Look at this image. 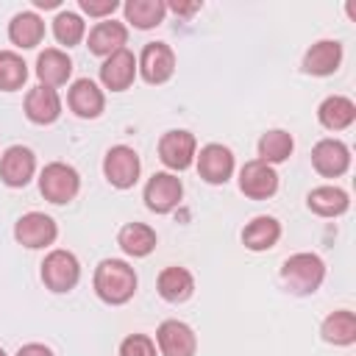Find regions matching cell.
<instances>
[{"label":"cell","mask_w":356,"mask_h":356,"mask_svg":"<svg viewBox=\"0 0 356 356\" xmlns=\"http://www.w3.org/2000/svg\"><path fill=\"white\" fill-rule=\"evenodd\" d=\"M184 197V184L172 172H156L145 184V206L156 214H170Z\"/></svg>","instance_id":"obj_7"},{"label":"cell","mask_w":356,"mask_h":356,"mask_svg":"<svg viewBox=\"0 0 356 356\" xmlns=\"http://www.w3.org/2000/svg\"><path fill=\"white\" fill-rule=\"evenodd\" d=\"M81 189V178L78 170L64 164V161H50L42 172H39V192L44 195V200L50 203H70Z\"/></svg>","instance_id":"obj_3"},{"label":"cell","mask_w":356,"mask_h":356,"mask_svg":"<svg viewBox=\"0 0 356 356\" xmlns=\"http://www.w3.org/2000/svg\"><path fill=\"white\" fill-rule=\"evenodd\" d=\"M197 172L206 184H225L234 172V153L225 145H206L197 153Z\"/></svg>","instance_id":"obj_14"},{"label":"cell","mask_w":356,"mask_h":356,"mask_svg":"<svg viewBox=\"0 0 356 356\" xmlns=\"http://www.w3.org/2000/svg\"><path fill=\"white\" fill-rule=\"evenodd\" d=\"M122 11H125V22H131L139 31H147L164 19L167 6L161 0H128L122 6Z\"/></svg>","instance_id":"obj_28"},{"label":"cell","mask_w":356,"mask_h":356,"mask_svg":"<svg viewBox=\"0 0 356 356\" xmlns=\"http://www.w3.org/2000/svg\"><path fill=\"white\" fill-rule=\"evenodd\" d=\"M139 170H142V161L136 150L128 145H114L103 159V172L108 184L117 189H131L139 181Z\"/></svg>","instance_id":"obj_5"},{"label":"cell","mask_w":356,"mask_h":356,"mask_svg":"<svg viewBox=\"0 0 356 356\" xmlns=\"http://www.w3.org/2000/svg\"><path fill=\"white\" fill-rule=\"evenodd\" d=\"M156 345L161 356H195L197 337L195 331L181 320H164L156 331Z\"/></svg>","instance_id":"obj_12"},{"label":"cell","mask_w":356,"mask_h":356,"mask_svg":"<svg viewBox=\"0 0 356 356\" xmlns=\"http://www.w3.org/2000/svg\"><path fill=\"white\" fill-rule=\"evenodd\" d=\"M8 39L22 47V50H31L36 47L42 39H44V22L36 11H19L14 14V19L8 22Z\"/></svg>","instance_id":"obj_22"},{"label":"cell","mask_w":356,"mask_h":356,"mask_svg":"<svg viewBox=\"0 0 356 356\" xmlns=\"http://www.w3.org/2000/svg\"><path fill=\"white\" fill-rule=\"evenodd\" d=\"M125 42H128V28H125L122 22H114V19L97 22V25L89 31V39H86L89 50H92L95 56H103V58H108L111 53L122 50Z\"/></svg>","instance_id":"obj_20"},{"label":"cell","mask_w":356,"mask_h":356,"mask_svg":"<svg viewBox=\"0 0 356 356\" xmlns=\"http://www.w3.org/2000/svg\"><path fill=\"white\" fill-rule=\"evenodd\" d=\"M81 278V264L70 250H50L42 261V281L50 292H70Z\"/></svg>","instance_id":"obj_4"},{"label":"cell","mask_w":356,"mask_h":356,"mask_svg":"<svg viewBox=\"0 0 356 356\" xmlns=\"http://www.w3.org/2000/svg\"><path fill=\"white\" fill-rule=\"evenodd\" d=\"M239 189L250 200H267L278 189V172L259 159L245 161V167L239 170Z\"/></svg>","instance_id":"obj_9"},{"label":"cell","mask_w":356,"mask_h":356,"mask_svg":"<svg viewBox=\"0 0 356 356\" xmlns=\"http://www.w3.org/2000/svg\"><path fill=\"white\" fill-rule=\"evenodd\" d=\"M136 70L147 83H164L175 72V53L167 42H147L139 53Z\"/></svg>","instance_id":"obj_8"},{"label":"cell","mask_w":356,"mask_h":356,"mask_svg":"<svg viewBox=\"0 0 356 356\" xmlns=\"http://www.w3.org/2000/svg\"><path fill=\"white\" fill-rule=\"evenodd\" d=\"M325 278V264L317 253H295L281 267V281L292 295H312Z\"/></svg>","instance_id":"obj_2"},{"label":"cell","mask_w":356,"mask_h":356,"mask_svg":"<svg viewBox=\"0 0 356 356\" xmlns=\"http://www.w3.org/2000/svg\"><path fill=\"white\" fill-rule=\"evenodd\" d=\"M67 103H70V108H72L78 117L95 120V117H100V111H103V106H106V97H103V92H100V86H97L95 81L78 78V81L70 86V92H67Z\"/></svg>","instance_id":"obj_17"},{"label":"cell","mask_w":356,"mask_h":356,"mask_svg":"<svg viewBox=\"0 0 356 356\" xmlns=\"http://www.w3.org/2000/svg\"><path fill=\"white\" fill-rule=\"evenodd\" d=\"M33 6H36V8H56L58 0H33Z\"/></svg>","instance_id":"obj_36"},{"label":"cell","mask_w":356,"mask_h":356,"mask_svg":"<svg viewBox=\"0 0 356 356\" xmlns=\"http://www.w3.org/2000/svg\"><path fill=\"white\" fill-rule=\"evenodd\" d=\"M195 292V278L186 267H164L159 273V295L167 303H181Z\"/></svg>","instance_id":"obj_24"},{"label":"cell","mask_w":356,"mask_h":356,"mask_svg":"<svg viewBox=\"0 0 356 356\" xmlns=\"http://www.w3.org/2000/svg\"><path fill=\"white\" fill-rule=\"evenodd\" d=\"M320 334H323V339L331 342V345H353V342H356V314H353L350 309L331 312V314L323 320Z\"/></svg>","instance_id":"obj_27"},{"label":"cell","mask_w":356,"mask_h":356,"mask_svg":"<svg viewBox=\"0 0 356 356\" xmlns=\"http://www.w3.org/2000/svg\"><path fill=\"white\" fill-rule=\"evenodd\" d=\"M306 203H309V209H312L314 214H320V217H339V214H345L348 206H350L348 192L339 189V186H317V189L309 192Z\"/></svg>","instance_id":"obj_25"},{"label":"cell","mask_w":356,"mask_h":356,"mask_svg":"<svg viewBox=\"0 0 356 356\" xmlns=\"http://www.w3.org/2000/svg\"><path fill=\"white\" fill-rule=\"evenodd\" d=\"M117 6H120L117 0H81V11L89 17H100V19L111 17L117 11Z\"/></svg>","instance_id":"obj_33"},{"label":"cell","mask_w":356,"mask_h":356,"mask_svg":"<svg viewBox=\"0 0 356 356\" xmlns=\"http://www.w3.org/2000/svg\"><path fill=\"white\" fill-rule=\"evenodd\" d=\"M17 356H53V350L47 345H42V342H28V345H22L17 350Z\"/></svg>","instance_id":"obj_34"},{"label":"cell","mask_w":356,"mask_h":356,"mask_svg":"<svg viewBox=\"0 0 356 356\" xmlns=\"http://www.w3.org/2000/svg\"><path fill=\"white\" fill-rule=\"evenodd\" d=\"M83 33H86V25H83V19L75 11H58L56 14V19H53V36L58 39V44L72 47V44H78L83 39Z\"/></svg>","instance_id":"obj_31"},{"label":"cell","mask_w":356,"mask_h":356,"mask_svg":"<svg viewBox=\"0 0 356 356\" xmlns=\"http://www.w3.org/2000/svg\"><path fill=\"white\" fill-rule=\"evenodd\" d=\"M28 81V64L14 50H0V89L17 92Z\"/></svg>","instance_id":"obj_30"},{"label":"cell","mask_w":356,"mask_h":356,"mask_svg":"<svg viewBox=\"0 0 356 356\" xmlns=\"http://www.w3.org/2000/svg\"><path fill=\"white\" fill-rule=\"evenodd\" d=\"M317 117H320V125L323 128H328V131H345L356 120V106L345 95H331V97H325L320 103Z\"/></svg>","instance_id":"obj_21"},{"label":"cell","mask_w":356,"mask_h":356,"mask_svg":"<svg viewBox=\"0 0 356 356\" xmlns=\"http://www.w3.org/2000/svg\"><path fill=\"white\" fill-rule=\"evenodd\" d=\"M120 356H156V342L145 334H131L120 342Z\"/></svg>","instance_id":"obj_32"},{"label":"cell","mask_w":356,"mask_h":356,"mask_svg":"<svg viewBox=\"0 0 356 356\" xmlns=\"http://www.w3.org/2000/svg\"><path fill=\"white\" fill-rule=\"evenodd\" d=\"M197 156V142L189 131H167L159 139V159L170 170H186Z\"/></svg>","instance_id":"obj_10"},{"label":"cell","mask_w":356,"mask_h":356,"mask_svg":"<svg viewBox=\"0 0 356 356\" xmlns=\"http://www.w3.org/2000/svg\"><path fill=\"white\" fill-rule=\"evenodd\" d=\"M117 242L128 256L142 259L156 248V231L150 225H145V222H128V225L120 228Z\"/></svg>","instance_id":"obj_26"},{"label":"cell","mask_w":356,"mask_h":356,"mask_svg":"<svg viewBox=\"0 0 356 356\" xmlns=\"http://www.w3.org/2000/svg\"><path fill=\"white\" fill-rule=\"evenodd\" d=\"M281 239V222L275 220V217H267V214H261V217H253L248 225H245V231H242V242H245V248L248 250H270L275 242Z\"/></svg>","instance_id":"obj_23"},{"label":"cell","mask_w":356,"mask_h":356,"mask_svg":"<svg viewBox=\"0 0 356 356\" xmlns=\"http://www.w3.org/2000/svg\"><path fill=\"white\" fill-rule=\"evenodd\" d=\"M170 11H175L178 17H189V14H195V11H200V3H178V0H172V3H164Z\"/></svg>","instance_id":"obj_35"},{"label":"cell","mask_w":356,"mask_h":356,"mask_svg":"<svg viewBox=\"0 0 356 356\" xmlns=\"http://www.w3.org/2000/svg\"><path fill=\"white\" fill-rule=\"evenodd\" d=\"M312 164L320 175L325 178H337L342 172H348L350 167V150L345 142L339 139H320L312 150Z\"/></svg>","instance_id":"obj_13"},{"label":"cell","mask_w":356,"mask_h":356,"mask_svg":"<svg viewBox=\"0 0 356 356\" xmlns=\"http://www.w3.org/2000/svg\"><path fill=\"white\" fill-rule=\"evenodd\" d=\"M136 78V58L131 50H117L100 64V81L111 92H125Z\"/></svg>","instance_id":"obj_15"},{"label":"cell","mask_w":356,"mask_h":356,"mask_svg":"<svg viewBox=\"0 0 356 356\" xmlns=\"http://www.w3.org/2000/svg\"><path fill=\"white\" fill-rule=\"evenodd\" d=\"M58 236V225L53 217H47L44 211H28L17 220L14 225V239L31 250H39V248H47L53 245Z\"/></svg>","instance_id":"obj_6"},{"label":"cell","mask_w":356,"mask_h":356,"mask_svg":"<svg viewBox=\"0 0 356 356\" xmlns=\"http://www.w3.org/2000/svg\"><path fill=\"white\" fill-rule=\"evenodd\" d=\"M292 147H295L292 134H286L281 128H273V131L261 134V139H259V161H264L270 167L281 164V161H286L292 156Z\"/></svg>","instance_id":"obj_29"},{"label":"cell","mask_w":356,"mask_h":356,"mask_svg":"<svg viewBox=\"0 0 356 356\" xmlns=\"http://www.w3.org/2000/svg\"><path fill=\"white\" fill-rule=\"evenodd\" d=\"M61 114V97L56 89L50 86H33L28 95H25V117L36 125H50L56 122Z\"/></svg>","instance_id":"obj_16"},{"label":"cell","mask_w":356,"mask_h":356,"mask_svg":"<svg viewBox=\"0 0 356 356\" xmlns=\"http://www.w3.org/2000/svg\"><path fill=\"white\" fill-rule=\"evenodd\" d=\"M92 284H95V292L100 300H106L111 306H122L136 292V273L122 259H103L95 270Z\"/></svg>","instance_id":"obj_1"},{"label":"cell","mask_w":356,"mask_h":356,"mask_svg":"<svg viewBox=\"0 0 356 356\" xmlns=\"http://www.w3.org/2000/svg\"><path fill=\"white\" fill-rule=\"evenodd\" d=\"M339 61H342V44L337 39H320L314 42L306 56H303V70L309 75H331L339 70Z\"/></svg>","instance_id":"obj_19"},{"label":"cell","mask_w":356,"mask_h":356,"mask_svg":"<svg viewBox=\"0 0 356 356\" xmlns=\"http://www.w3.org/2000/svg\"><path fill=\"white\" fill-rule=\"evenodd\" d=\"M70 75H72V61H70V56L64 50L47 47V50L39 53V58H36V78H39L42 86L56 89V86L67 83Z\"/></svg>","instance_id":"obj_18"},{"label":"cell","mask_w":356,"mask_h":356,"mask_svg":"<svg viewBox=\"0 0 356 356\" xmlns=\"http://www.w3.org/2000/svg\"><path fill=\"white\" fill-rule=\"evenodd\" d=\"M0 356H6V350H3V348H0Z\"/></svg>","instance_id":"obj_37"},{"label":"cell","mask_w":356,"mask_h":356,"mask_svg":"<svg viewBox=\"0 0 356 356\" xmlns=\"http://www.w3.org/2000/svg\"><path fill=\"white\" fill-rule=\"evenodd\" d=\"M36 172V156L25 145H11L0 156V178L6 186H25Z\"/></svg>","instance_id":"obj_11"}]
</instances>
